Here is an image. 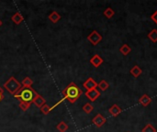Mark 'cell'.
Instances as JSON below:
<instances>
[{
	"mask_svg": "<svg viewBox=\"0 0 157 132\" xmlns=\"http://www.w3.org/2000/svg\"><path fill=\"white\" fill-rule=\"evenodd\" d=\"M63 98L62 100H68L71 104H74L77 101V99L82 96L83 91L76 85L75 83H70L62 92Z\"/></svg>",
	"mask_w": 157,
	"mask_h": 132,
	"instance_id": "cell-1",
	"label": "cell"
},
{
	"mask_svg": "<svg viewBox=\"0 0 157 132\" xmlns=\"http://www.w3.org/2000/svg\"><path fill=\"white\" fill-rule=\"evenodd\" d=\"M38 95L39 94L32 87H24V86H21V88L14 96V97H16L19 101V103H26V104L31 105L33 103L35 97Z\"/></svg>",
	"mask_w": 157,
	"mask_h": 132,
	"instance_id": "cell-2",
	"label": "cell"
},
{
	"mask_svg": "<svg viewBox=\"0 0 157 132\" xmlns=\"http://www.w3.org/2000/svg\"><path fill=\"white\" fill-rule=\"evenodd\" d=\"M4 88L13 96L18 92V90L21 88V84L14 77L11 76L5 84H4Z\"/></svg>",
	"mask_w": 157,
	"mask_h": 132,
	"instance_id": "cell-3",
	"label": "cell"
},
{
	"mask_svg": "<svg viewBox=\"0 0 157 132\" xmlns=\"http://www.w3.org/2000/svg\"><path fill=\"white\" fill-rule=\"evenodd\" d=\"M87 40L94 46L98 45L101 40H102V36L97 31V30H93L88 36H87Z\"/></svg>",
	"mask_w": 157,
	"mask_h": 132,
	"instance_id": "cell-4",
	"label": "cell"
},
{
	"mask_svg": "<svg viewBox=\"0 0 157 132\" xmlns=\"http://www.w3.org/2000/svg\"><path fill=\"white\" fill-rule=\"evenodd\" d=\"M86 96L91 101V102H95L99 96H100V92L96 88V89H92V90H89V91H86L85 93Z\"/></svg>",
	"mask_w": 157,
	"mask_h": 132,
	"instance_id": "cell-5",
	"label": "cell"
},
{
	"mask_svg": "<svg viewBox=\"0 0 157 132\" xmlns=\"http://www.w3.org/2000/svg\"><path fill=\"white\" fill-rule=\"evenodd\" d=\"M107 119L106 118H104L101 114H98L95 116V118L92 119V123L97 127V128H101L105 123H106Z\"/></svg>",
	"mask_w": 157,
	"mask_h": 132,
	"instance_id": "cell-6",
	"label": "cell"
},
{
	"mask_svg": "<svg viewBox=\"0 0 157 132\" xmlns=\"http://www.w3.org/2000/svg\"><path fill=\"white\" fill-rule=\"evenodd\" d=\"M83 86L86 89V91H89L92 89H96L98 87V83L92 77H89L88 79H86V81H85Z\"/></svg>",
	"mask_w": 157,
	"mask_h": 132,
	"instance_id": "cell-7",
	"label": "cell"
},
{
	"mask_svg": "<svg viewBox=\"0 0 157 132\" xmlns=\"http://www.w3.org/2000/svg\"><path fill=\"white\" fill-rule=\"evenodd\" d=\"M103 59L98 55V54H95L91 59H90V63L94 66V67H96V68H98V67H99L102 63H103Z\"/></svg>",
	"mask_w": 157,
	"mask_h": 132,
	"instance_id": "cell-8",
	"label": "cell"
},
{
	"mask_svg": "<svg viewBox=\"0 0 157 132\" xmlns=\"http://www.w3.org/2000/svg\"><path fill=\"white\" fill-rule=\"evenodd\" d=\"M151 102H152V98L148 95H146V94H144V96H142L140 97V99H139V103L143 107H147L148 105L151 104Z\"/></svg>",
	"mask_w": 157,
	"mask_h": 132,
	"instance_id": "cell-9",
	"label": "cell"
},
{
	"mask_svg": "<svg viewBox=\"0 0 157 132\" xmlns=\"http://www.w3.org/2000/svg\"><path fill=\"white\" fill-rule=\"evenodd\" d=\"M11 20L14 24L16 25H19L23 20H24V17L23 16L19 13V12H16L12 17H11Z\"/></svg>",
	"mask_w": 157,
	"mask_h": 132,
	"instance_id": "cell-10",
	"label": "cell"
},
{
	"mask_svg": "<svg viewBox=\"0 0 157 132\" xmlns=\"http://www.w3.org/2000/svg\"><path fill=\"white\" fill-rule=\"evenodd\" d=\"M121 108L118 106V105H113L109 109V114L112 116V117H118L121 113Z\"/></svg>",
	"mask_w": 157,
	"mask_h": 132,
	"instance_id": "cell-11",
	"label": "cell"
},
{
	"mask_svg": "<svg viewBox=\"0 0 157 132\" xmlns=\"http://www.w3.org/2000/svg\"><path fill=\"white\" fill-rule=\"evenodd\" d=\"M48 18H49V20H50L51 22H52V23H57V22L62 18V17H61V15H60L57 11H52V12L49 15Z\"/></svg>",
	"mask_w": 157,
	"mask_h": 132,
	"instance_id": "cell-12",
	"label": "cell"
},
{
	"mask_svg": "<svg viewBox=\"0 0 157 132\" xmlns=\"http://www.w3.org/2000/svg\"><path fill=\"white\" fill-rule=\"evenodd\" d=\"M33 104H34L37 107L40 108L43 105L46 104V100H45L40 95H38V96L35 97V99H34V101H33Z\"/></svg>",
	"mask_w": 157,
	"mask_h": 132,
	"instance_id": "cell-13",
	"label": "cell"
},
{
	"mask_svg": "<svg viewBox=\"0 0 157 132\" xmlns=\"http://www.w3.org/2000/svg\"><path fill=\"white\" fill-rule=\"evenodd\" d=\"M130 73H131V74H132L133 77L138 78V77L143 74V70L140 68V66H138V65H134V66L131 69Z\"/></svg>",
	"mask_w": 157,
	"mask_h": 132,
	"instance_id": "cell-14",
	"label": "cell"
},
{
	"mask_svg": "<svg viewBox=\"0 0 157 132\" xmlns=\"http://www.w3.org/2000/svg\"><path fill=\"white\" fill-rule=\"evenodd\" d=\"M68 129H69V127H68V125L64 121H61L56 126V130L59 132H66L68 130Z\"/></svg>",
	"mask_w": 157,
	"mask_h": 132,
	"instance_id": "cell-15",
	"label": "cell"
},
{
	"mask_svg": "<svg viewBox=\"0 0 157 132\" xmlns=\"http://www.w3.org/2000/svg\"><path fill=\"white\" fill-rule=\"evenodd\" d=\"M120 51H121L124 56H127V55L132 51V48H131L128 44H123V45L121 47Z\"/></svg>",
	"mask_w": 157,
	"mask_h": 132,
	"instance_id": "cell-16",
	"label": "cell"
},
{
	"mask_svg": "<svg viewBox=\"0 0 157 132\" xmlns=\"http://www.w3.org/2000/svg\"><path fill=\"white\" fill-rule=\"evenodd\" d=\"M98 87L100 88L101 91H106L109 87V83L106 80H101L99 82V84H98Z\"/></svg>",
	"mask_w": 157,
	"mask_h": 132,
	"instance_id": "cell-17",
	"label": "cell"
},
{
	"mask_svg": "<svg viewBox=\"0 0 157 132\" xmlns=\"http://www.w3.org/2000/svg\"><path fill=\"white\" fill-rule=\"evenodd\" d=\"M32 85H33V81L29 77H25L22 81V86L24 87H31Z\"/></svg>",
	"mask_w": 157,
	"mask_h": 132,
	"instance_id": "cell-18",
	"label": "cell"
},
{
	"mask_svg": "<svg viewBox=\"0 0 157 132\" xmlns=\"http://www.w3.org/2000/svg\"><path fill=\"white\" fill-rule=\"evenodd\" d=\"M83 110L86 114H90L94 110V107L90 103H86L83 106Z\"/></svg>",
	"mask_w": 157,
	"mask_h": 132,
	"instance_id": "cell-19",
	"label": "cell"
},
{
	"mask_svg": "<svg viewBox=\"0 0 157 132\" xmlns=\"http://www.w3.org/2000/svg\"><path fill=\"white\" fill-rule=\"evenodd\" d=\"M148 38L151 40V41H153V42H157V29L154 28V29L148 34Z\"/></svg>",
	"mask_w": 157,
	"mask_h": 132,
	"instance_id": "cell-20",
	"label": "cell"
},
{
	"mask_svg": "<svg viewBox=\"0 0 157 132\" xmlns=\"http://www.w3.org/2000/svg\"><path fill=\"white\" fill-rule=\"evenodd\" d=\"M114 15H115V12H114V10H113L111 7H108V8L105 9V11H104V16H105L107 18H111Z\"/></svg>",
	"mask_w": 157,
	"mask_h": 132,
	"instance_id": "cell-21",
	"label": "cell"
},
{
	"mask_svg": "<svg viewBox=\"0 0 157 132\" xmlns=\"http://www.w3.org/2000/svg\"><path fill=\"white\" fill-rule=\"evenodd\" d=\"M51 111H52V107H50L47 104L43 105V106L40 107V112H41L43 115H48Z\"/></svg>",
	"mask_w": 157,
	"mask_h": 132,
	"instance_id": "cell-22",
	"label": "cell"
},
{
	"mask_svg": "<svg viewBox=\"0 0 157 132\" xmlns=\"http://www.w3.org/2000/svg\"><path fill=\"white\" fill-rule=\"evenodd\" d=\"M142 132H156V129L151 125V124H147L143 130H142Z\"/></svg>",
	"mask_w": 157,
	"mask_h": 132,
	"instance_id": "cell-23",
	"label": "cell"
},
{
	"mask_svg": "<svg viewBox=\"0 0 157 132\" xmlns=\"http://www.w3.org/2000/svg\"><path fill=\"white\" fill-rule=\"evenodd\" d=\"M19 108L22 110V111H24V112H26L29 107H30V106L31 105H29V104H26V103H19Z\"/></svg>",
	"mask_w": 157,
	"mask_h": 132,
	"instance_id": "cell-24",
	"label": "cell"
},
{
	"mask_svg": "<svg viewBox=\"0 0 157 132\" xmlns=\"http://www.w3.org/2000/svg\"><path fill=\"white\" fill-rule=\"evenodd\" d=\"M151 19L157 25V10L151 16Z\"/></svg>",
	"mask_w": 157,
	"mask_h": 132,
	"instance_id": "cell-25",
	"label": "cell"
},
{
	"mask_svg": "<svg viewBox=\"0 0 157 132\" xmlns=\"http://www.w3.org/2000/svg\"><path fill=\"white\" fill-rule=\"evenodd\" d=\"M4 99V90H3V88L0 86V103H1V101Z\"/></svg>",
	"mask_w": 157,
	"mask_h": 132,
	"instance_id": "cell-26",
	"label": "cell"
},
{
	"mask_svg": "<svg viewBox=\"0 0 157 132\" xmlns=\"http://www.w3.org/2000/svg\"><path fill=\"white\" fill-rule=\"evenodd\" d=\"M2 25H3V22H2V20H1V19H0V27H1V26H2Z\"/></svg>",
	"mask_w": 157,
	"mask_h": 132,
	"instance_id": "cell-27",
	"label": "cell"
}]
</instances>
